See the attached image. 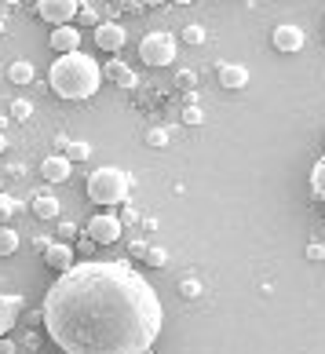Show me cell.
<instances>
[{"mask_svg": "<svg viewBox=\"0 0 325 354\" xmlns=\"http://www.w3.org/2000/svg\"><path fill=\"white\" fill-rule=\"evenodd\" d=\"M92 245H95V241H92V238H88V234H84V241H81V252H84V259H88V252H92Z\"/></svg>", "mask_w": 325, "mask_h": 354, "instance_id": "1f68e13d", "label": "cell"}, {"mask_svg": "<svg viewBox=\"0 0 325 354\" xmlns=\"http://www.w3.org/2000/svg\"><path fill=\"white\" fill-rule=\"evenodd\" d=\"M147 142H150V147H168V132H165V128H150V132H147Z\"/></svg>", "mask_w": 325, "mask_h": 354, "instance_id": "603a6c76", "label": "cell"}, {"mask_svg": "<svg viewBox=\"0 0 325 354\" xmlns=\"http://www.w3.org/2000/svg\"><path fill=\"white\" fill-rule=\"evenodd\" d=\"M41 318L62 354H150L165 307L128 259H84L44 292Z\"/></svg>", "mask_w": 325, "mask_h": 354, "instance_id": "6da1fadb", "label": "cell"}, {"mask_svg": "<svg viewBox=\"0 0 325 354\" xmlns=\"http://www.w3.org/2000/svg\"><path fill=\"white\" fill-rule=\"evenodd\" d=\"M88 153H92V147H88V142H70V147H66V157H70V161H84Z\"/></svg>", "mask_w": 325, "mask_h": 354, "instance_id": "44dd1931", "label": "cell"}, {"mask_svg": "<svg viewBox=\"0 0 325 354\" xmlns=\"http://www.w3.org/2000/svg\"><path fill=\"white\" fill-rule=\"evenodd\" d=\"M102 77H110L117 88H136L139 84V73L132 66H124V62H106V66H102Z\"/></svg>", "mask_w": 325, "mask_h": 354, "instance_id": "5bb4252c", "label": "cell"}, {"mask_svg": "<svg viewBox=\"0 0 325 354\" xmlns=\"http://www.w3.org/2000/svg\"><path fill=\"white\" fill-rule=\"evenodd\" d=\"M73 234H77L73 223H62V227H59V241H62V238H73Z\"/></svg>", "mask_w": 325, "mask_h": 354, "instance_id": "f1b7e54d", "label": "cell"}, {"mask_svg": "<svg viewBox=\"0 0 325 354\" xmlns=\"http://www.w3.org/2000/svg\"><path fill=\"white\" fill-rule=\"evenodd\" d=\"M310 190H315V198H322L325 201V157L310 168Z\"/></svg>", "mask_w": 325, "mask_h": 354, "instance_id": "ac0fdd59", "label": "cell"}, {"mask_svg": "<svg viewBox=\"0 0 325 354\" xmlns=\"http://www.w3.org/2000/svg\"><path fill=\"white\" fill-rule=\"evenodd\" d=\"M48 84L51 91H55L59 99H92L99 84H102V66L92 59V55H84V51H73V55H59L55 62H51V70H48Z\"/></svg>", "mask_w": 325, "mask_h": 354, "instance_id": "7a4b0ae2", "label": "cell"}, {"mask_svg": "<svg viewBox=\"0 0 325 354\" xmlns=\"http://www.w3.org/2000/svg\"><path fill=\"white\" fill-rule=\"evenodd\" d=\"M19 252V234L11 227H0V256H15Z\"/></svg>", "mask_w": 325, "mask_h": 354, "instance_id": "e0dca14e", "label": "cell"}, {"mask_svg": "<svg viewBox=\"0 0 325 354\" xmlns=\"http://www.w3.org/2000/svg\"><path fill=\"white\" fill-rule=\"evenodd\" d=\"M59 208H62V205L51 198V194H37V198H33V212L41 216V219H55Z\"/></svg>", "mask_w": 325, "mask_h": 354, "instance_id": "2e32d148", "label": "cell"}, {"mask_svg": "<svg viewBox=\"0 0 325 354\" xmlns=\"http://www.w3.org/2000/svg\"><path fill=\"white\" fill-rule=\"evenodd\" d=\"M0 354H15V344L8 336H0Z\"/></svg>", "mask_w": 325, "mask_h": 354, "instance_id": "f546056e", "label": "cell"}, {"mask_svg": "<svg viewBox=\"0 0 325 354\" xmlns=\"http://www.w3.org/2000/svg\"><path fill=\"white\" fill-rule=\"evenodd\" d=\"M124 26L121 22H99L95 26V48H102V51H110V55H117V51L124 48Z\"/></svg>", "mask_w": 325, "mask_h": 354, "instance_id": "52a82bcc", "label": "cell"}, {"mask_svg": "<svg viewBox=\"0 0 325 354\" xmlns=\"http://www.w3.org/2000/svg\"><path fill=\"white\" fill-rule=\"evenodd\" d=\"M4 150H8V136H4V132H0V153H4Z\"/></svg>", "mask_w": 325, "mask_h": 354, "instance_id": "836d02e7", "label": "cell"}, {"mask_svg": "<svg viewBox=\"0 0 325 354\" xmlns=\"http://www.w3.org/2000/svg\"><path fill=\"white\" fill-rule=\"evenodd\" d=\"M219 84L227 91H241L249 84V70H245L241 62H223V66H219Z\"/></svg>", "mask_w": 325, "mask_h": 354, "instance_id": "7c38bea8", "label": "cell"}, {"mask_svg": "<svg viewBox=\"0 0 325 354\" xmlns=\"http://www.w3.org/2000/svg\"><path fill=\"white\" fill-rule=\"evenodd\" d=\"M165 0H136V8H161Z\"/></svg>", "mask_w": 325, "mask_h": 354, "instance_id": "4dcf8cb0", "label": "cell"}, {"mask_svg": "<svg viewBox=\"0 0 325 354\" xmlns=\"http://www.w3.org/2000/svg\"><path fill=\"white\" fill-rule=\"evenodd\" d=\"M139 59L147 62V66H172L176 62V37L165 33V30L147 33L139 44Z\"/></svg>", "mask_w": 325, "mask_h": 354, "instance_id": "277c9868", "label": "cell"}, {"mask_svg": "<svg viewBox=\"0 0 325 354\" xmlns=\"http://www.w3.org/2000/svg\"><path fill=\"white\" fill-rule=\"evenodd\" d=\"M183 296H187V299H198V296H201V285L194 281V278H187V281H183Z\"/></svg>", "mask_w": 325, "mask_h": 354, "instance_id": "4316f807", "label": "cell"}, {"mask_svg": "<svg viewBox=\"0 0 325 354\" xmlns=\"http://www.w3.org/2000/svg\"><path fill=\"white\" fill-rule=\"evenodd\" d=\"M270 41H275L278 51L292 55V51H300V48H304V30H300V26H289V22H285V26H278V30L270 33Z\"/></svg>", "mask_w": 325, "mask_h": 354, "instance_id": "9c48e42d", "label": "cell"}, {"mask_svg": "<svg viewBox=\"0 0 325 354\" xmlns=\"http://www.w3.org/2000/svg\"><path fill=\"white\" fill-rule=\"evenodd\" d=\"M81 11V0H37V15H41L48 26H70Z\"/></svg>", "mask_w": 325, "mask_h": 354, "instance_id": "5b68a950", "label": "cell"}, {"mask_svg": "<svg viewBox=\"0 0 325 354\" xmlns=\"http://www.w3.org/2000/svg\"><path fill=\"white\" fill-rule=\"evenodd\" d=\"M176 4H194V0H176Z\"/></svg>", "mask_w": 325, "mask_h": 354, "instance_id": "d590c367", "label": "cell"}, {"mask_svg": "<svg viewBox=\"0 0 325 354\" xmlns=\"http://www.w3.org/2000/svg\"><path fill=\"white\" fill-rule=\"evenodd\" d=\"M205 37H209V33H205V26H198V22H190L187 30H183V41H187V44H201Z\"/></svg>", "mask_w": 325, "mask_h": 354, "instance_id": "ffe728a7", "label": "cell"}, {"mask_svg": "<svg viewBox=\"0 0 325 354\" xmlns=\"http://www.w3.org/2000/svg\"><path fill=\"white\" fill-rule=\"evenodd\" d=\"M19 314H22V296H0V336L11 333Z\"/></svg>", "mask_w": 325, "mask_h": 354, "instance_id": "4fadbf2b", "label": "cell"}, {"mask_svg": "<svg viewBox=\"0 0 325 354\" xmlns=\"http://www.w3.org/2000/svg\"><path fill=\"white\" fill-rule=\"evenodd\" d=\"M128 194H132V176L124 168L102 165L88 176V201H95V205H121L128 201Z\"/></svg>", "mask_w": 325, "mask_h": 354, "instance_id": "3957f363", "label": "cell"}, {"mask_svg": "<svg viewBox=\"0 0 325 354\" xmlns=\"http://www.w3.org/2000/svg\"><path fill=\"white\" fill-rule=\"evenodd\" d=\"M11 212H19V201H15V198H8V194H0V227H8Z\"/></svg>", "mask_w": 325, "mask_h": 354, "instance_id": "d6986e66", "label": "cell"}, {"mask_svg": "<svg viewBox=\"0 0 325 354\" xmlns=\"http://www.w3.org/2000/svg\"><path fill=\"white\" fill-rule=\"evenodd\" d=\"M201 121H205V113H201V110L190 102V106L183 110V124H201Z\"/></svg>", "mask_w": 325, "mask_h": 354, "instance_id": "484cf974", "label": "cell"}, {"mask_svg": "<svg viewBox=\"0 0 325 354\" xmlns=\"http://www.w3.org/2000/svg\"><path fill=\"white\" fill-rule=\"evenodd\" d=\"M41 176L48 183H66L73 176V161H70L66 153H51V157H44V161H41Z\"/></svg>", "mask_w": 325, "mask_h": 354, "instance_id": "ba28073f", "label": "cell"}, {"mask_svg": "<svg viewBox=\"0 0 325 354\" xmlns=\"http://www.w3.org/2000/svg\"><path fill=\"white\" fill-rule=\"evenodd\" d=\"M179 84L190 88V84H194V73H190V70H187V73H179Z\"/></svg>", "mask_w": 325, "mask_h": 354, "instance_id": "d6a6232c", "label": "cell"}, {"mask_svg": "<svg viewBox=\"0 0 325 354\" xmlns=\"http://www.w3.org/2000/svg\"><path fill=\"white\" fill-rule=\"evenodd\" d=\"M33 77H37V70H33V62H11V70H8V81L11 84H33Z\"/></svg>", "mask_w": 325, "mask_h": 354, "instance_id": "9a60e30c", "label": "cell"}, {"mask_svg": "<svg viewBox=\"0 0 325 354\" xmlns=\"http://www.w3.org/2000/svg\"><path fill=\"white\" fill-rule=\"evenodd\" d=\"M44 263H48L51 270L66 274V270L73 267V248H70L66 241H51V245L44 248Z\"/></svg>", "mask_w": 325, "mask_h": 354, "instance_id": "30bf717a", "label": "cell"}, {"mask_svg": "<svg viewBox=\"0 0 325 354\" xmlns=\"http://www.w3.org/2000/svg\"><path fill=\"white\" fill-rule=\"evenodd\" d=\"M0 37H4V22H0Z\"/></svg>", "mask_w": 325, "mask_h": 354, "instance_id": "8d00e7d4", "label": "cell"}, {"mask_svg": "<svg viewBox=\"0 0 325 354\" xmlns=\"http://www.w3.org/2000/svg\"><path fill=\"white\" fill-rule=\"evenodd\" d=\"M30 113H33V106H30L26 99H15V102H11V117H15V121H26Z\"/></svg>", "mask_w": 325, "mask_h": 354, "instance_id": "7402d4cb", "label": "cell"}, {"mask_svg": "<svg viewBox=\"0 0 325 354\" xmlns=\"http://www.w3.org/2000/svg\"><path fill=\"white\" fill-rule=\"evenodd\" d=\"M307 259H325V245H307Z\"/></svg>", "mask_w": 325, "mask_h": 354, "instance_id": "83f0119b", "label": "cell"}, {"mask_svg": "<svg viewBox=\"0 0 325 354\" xmlns=\"http://www.w3.org/2000/svg\"><path fill=\"white\" fill-rule=\"evenodd\" d=\"M51 48H55L59 55H73V51H81V30H77V26H59V30L51 33Z\"/></svg>", "mask_w": 325, "mask_h": 354, "instance_id": "8fae6325", "label": "cell"}, {"mask_svg": "<svg viewBox=\"0 0 325 354\" xmlns=\"http://www.w3.org/2000/svg\"><path fill=\"white\" fill-rule=\"evenodd\" d=\"M88 238H92L95 245H113L117 238L124 234V227H121V219L117 216H110V212H99V216H92L88 219Z\"/></svg>", "mask_w": 325, "mask_h": 354, "instance_id": "8992f818", "label": "cell"}, {"mask_svg": "<svg viewBox=\"0 0 325 354\" xmlns=\"http://www.w3.org/2000/svg\"><path fill=\"white\" fill-rule=\"evenodd\" d=\"M77 19H81L84 26H99V15H95V8H92V4H81V11H77Z\"/></svg>", "mask_w": 325, "mask_h": 354, "instance_id": "d4e9b609", "label": "cell"}, {"mask_svg": "<svg viewBox=\"0 0 325 354\" xmlns=\"http://www.w3.org/2000/svg\"><path fill=\"white\" fill-rule=\"evenodd\" d=\"M147 263L150 267H165L168 263V252H165V248H147Z\"/></svg>", "mask_w": 325, "mask_h": 354, "instance_id": "cb8c5ba5", "label": "cell"}, {"mask_svg": "<svg viewBox=\"0 0 325 354\" xmlns=\"http://www.w3.org/2000/svg\"><path fill=\"white\" fill-rule=\"evenodd\" d=\"M0 4H22V0H0Z\"/></svg>", "mask_w": 325, "mask_h": 354, "instance_id": "e575fe53", "label": "cell"}, {"mask_svg": "<svg viewBox=\"0 0 325 354\" xmlns=\"http://www.w3.org/2000/svg\"><path fill=\"white\" fill-rule=\"evenodd\" d=\"M113 4H121V0H113Z\"/></svg>", "mask_w": 325, "mask_h": 354, "instance_id": "74e56055", "label": "cell"}]
</instances>
